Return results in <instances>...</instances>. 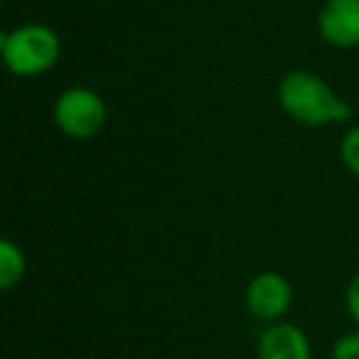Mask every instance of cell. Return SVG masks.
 <instances>
[{
    "mask_svg": "<svg viewBox=\"0 0 359 359\" xmlns=\"http://www.w3.org/2000/svg\"><path fill=\"white\" fill-rule=\"evenodd\" d=\"M344 303H347L349 318L359 325V273H354V278L349 280L347 293H344Z\"/></svg>",
    "mask_w": 359,
    "mask_h": 359,
    "instance_id": "10",
    "label": "cell"
},
{
    "mask_svg": "<svg viewBox=\"0 0 359 359\" xmlns=\"http://www.w3.org/2000/svg\"><path fill=\"white\" fill-rule=\"evenodd\" d=\"M6 69L20 79H35L55 69L62 60V37L42 22H25L0 37Z\"/></svg>",
    "mask_w": 359,
    "mask_h": 359,
    "instance_id": "2",
    "label": "cell"
},
{
    "mask_svg": "<svg viewBox=\"0 0 359 359\" xmlns=\"http://www.w3.org/2000/svg\"><path fill=\"white\" fill-rule=\"evenodd\" d=\"M332 359H359V330L347 332L334 342Z\"/></svg>",
    "mask_w": 359,
    "mask_h": 359,
    "instance_id": "9",
    "label": "cell"
},
{
    "mask_svg": "<svg viewBox=\"0 0 359 359\" xmlns=\"http://www.w3.org/2000/svg\"><path fill=\"white\" fill-rule=\"evenodd\" d=\"M315 22L320 37L330 47H359V0H325Z\"/></svg>",
    "mask_w": 359,
    "mask_h": 359,
    "instance_id": "5",
    "label": "cell"
},
{
    "mask_svg": "<svg viewBox=\"0 0 359 359\" xmlns=\"http://www.w3.org/2000/svg\"><path fill=\"white\" fill-rule=\"evenodd\" d=\"M27 261L22 249L11 239L0 241V288L11 290L25 278Z\"/></svg>",
    "mask_w": 359,
    "mask_h": 359,
    "instance_id": "7",
    "label": "cell"
},
{
    "mask_svg": "<svg viewBox=\"0 0 359 359\" xmlns=\"http://www.w3.org/2000/svg\"><path fill=\"white\" fill-rule=\"evenodd\" d=\"M293 305V285L283 273L264 271L246 285V308L254 318L278 323Z\"/></svg>",
    "mask_w": 359,
    "mask_h": 359,
    "instance_id": "4",
    "label": "cell"
},
{
    "mask_svg": "<svg viewBox=\"0 0 359 359\" xmlns=\"http://www.w3.org/2000/svg\"><path fill=\"white\" fill-rule=\"evenodd\" d=\"M278 104L295 123L310 128L347 123L352 118L349 101L310 69H293L280 79Z\"/></svg>",
    "mask_w": 359,
    "mask_h": 359,
    "instance_id": "1",
    "label": "cell"
},
{
    "mask_svg": "<svg viewBox=\"0 0 359 359\" xmlns=\"http://www.w3.org/2000/svg\"><path fill=\"white\" fill-rule=\"evenodd\" d=\"M109 109L99 91L69 86L52 104V121L72 140H91L104 130Z\"/></svg>",
    "mask_w": 359,
    "mask_h": 359,
    "instance_id": "3",
    "label": "cell"
},
{
    "mask_svg": "<svg viewBox=\"0 0 359 359\" xmlns=\"http://www.w3.org/2000/svg\"><path fill=\"white\" fill-rule=\"evenodd\" d=\"M339 158L349 170V175L359 180V123L344 130L342 140H339Z\"/></svg>",
    "mask_w": 359,
    "mask_h": 359,
    "instance_id": "8",
    "label": "cell"
},
{
    "mask_svg": "<svg viewBox=\"0 0 359 359\" xmlns=\"http://www.w3.org/2000/svg\"><path fill=\"white\" fill-rule=\"evenodd\" d=\"M259 359H310V342L300 327L290 323H273L261 332Z\"/></svg>",
    "mask_w": 359,
    "mask_h": 359,
    "instance_id": "6",
    "label": "cell"
}]
</instances>
